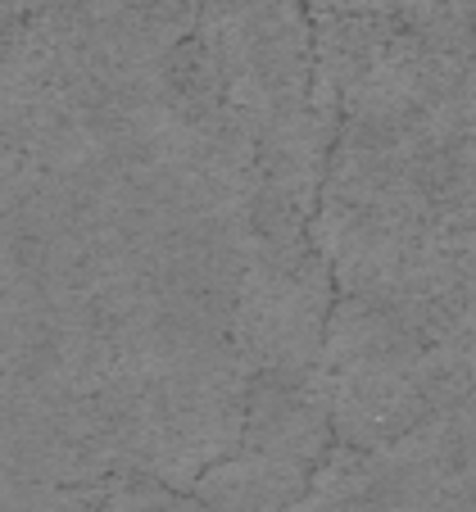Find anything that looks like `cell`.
Here are the masks:
<instances>
[{"mask_svg": "<svg viewBox=\"0 0 476 512\" xmlns=\"http://www.w3.org/2000/svg\"><path fill=\"white\" fill-rule=\"evenodd\" d=\"M336 132L340 114L318 96L259 127L254 136V236H300L313 227Z\"/></svg>", "mask_w": 476, "mask_h": 512, "instance_id": "cell-7", "label": "cell"}, {"mask_svg": "<svg viewBox=\"0 0 476 512\" xmlns=\"http://www.w3.org/2000/svg\"><path fill=\"white\" fill-rule=\"evenodd\" d=\"M96 512H209V508L191 490H173V485L150 481V476L118 472L100 490Z\"/></svg>", "mask_w": 476, "mask_h": 512, "instance_id": "cell-10", "label": "cell"}, {"mask_svg": "<svg viewBox=\"0 0 476 512\" xmlns=\"http://www.w3.org/2000/svg\"><path fill=\"white\" fill-rule=\"evenodd\" d=\"M105 485H28L0 476V512H96Z\"/></svg>", "mask_w": 476, "mask_h": 512, "instance_id": "cell-11", "label": "cell"}, {"mask_svg": "<svg viewBox=\"0 0 476 512\" xmlns=\"http://www.w3.org/2000/svg\"><path fill=\"white\" fill-rule=\"evenodd\" d=\"M336 277L313 232L254 236L232 304V345L250 377H309L318 372Z\"/></svg>", "mask_w": 476, "mask_h": 512, "instance_id": "cell-5", "label": "cell"}, {"mask_svg": "<svg viewBox=\"0 0 476 512\" xmlns=\"http://www.w3.org/2000/svg\"><path fill=\"white\" fill-rule=\"evenodd\" d=\"M195 41L214 64L223 105L254 136L313 96L309 0H204Z\"/></svg>", "mask_w": 476, "mask_h": 512, "instance_id": "cell-6", "label": "cell"}, {"mask_svg": "<svg viewBox=\"0 0 476 512\" xmlns=\"http://www.w3.org/2000/svg\"><path fill=\"white\" fill-rule=\"evenodd\" d=\"M291 512H386L377 499L368 449H354L345 440H336Z\"/></svg>", "mask_w": 476, "mask_h": 512, "instance_id": "cell-8", "label": "cell"}, {"mask_svg": "<svg viewBox=\"0 0 476 512\" xmlns=\"http://www.w3.org/2000/svg\"><path fill=\"white\" fill-rule=\"evenodd\" d=\"M331 431L354 449H381L436 413L431 340L390 309L336 295L318 358Z\"/></svg>", "mask_w": 476, "mask_h": 512, "instance_id": "cell-2", "label": "cell"}, {"mask_svg": "<svg viewBox=\"0 0 476 512\" xmlns=\"http://www.w3.org/2000/svg\"><path fill=\"white\" fill-rule=\"evenodd\" d=\"M250 368L232 340L114 354L100 404L114 426L118 472L195 490L241 440Z\"/></svg>", "mask_w": 476, "mask_h": 512, "instance_id": "cell-1", "label": "cell"}, {"mask_svg": "<svg viewBox=\"0 0 476 512\" xmlns=\"http://www.w3.org/2000/svg\"><path fill=\"white\" fill-rule=\"evenodd\" d=\"M331 445L336 431L318 372L250 377L241 440L191 494L209 512H291Z\"/></svg>", "mask_w": 476, "mask_h": 512, "instance_id": "cell-3", "label": "cell"}, {"mask_svg": "<svg viewBox=\"0 0 476 512\" xmlns=\"http://www.w3.org/2000/svg\"><path fill=\"white\" fill-rule=\"evenodd\" d=\"M0 476L28 485H105L118 476L100 395L37 358H0Z\"/></svg>", "mask_w": 476, "mask_h": 512, "instance_id": "cell-4", "label": "cell"}, {"mask_svg": "<svg viewBox=\"0 0 476 512\" xmlns=\"http://www.w3.org/2000/svg\"><path fill=\"white\" fill-rule=\"evenodd\" d=\"M436 213L449 232H476V136H458L436 150Z\"/></svg>", "mask_w": 476, "mask_h": 512, "instance_id": "cell-9", "label": "cell"}, {"mask_svg": "<svg viewBox=\"0 0 476 512\" xmlns=\"http://www.w3.org/2000/svg\"><path fill=\"white\" fill-rule=\"evenodd\" d=\"M313 14H395L399 0H309Z\"/></svg>", "mask_w": 476, "mask_h": 512, "instance_id": "cell-13", "label": "cell"}, {"mask_svg": "<svg viewBox=\"0 0 476 512\" xmlns=\"http://www.w3.org/2000/svg\"><path fill=\"white\" fill-rule=\"evenodd\" d=\"M454 417L458 426V449H463V485H467V508L476 512V395L454 408H440Z\"/></svg>", "mask_w": 476, "mask_h": 512, "instance_id": "cell-12", "label": "cell"}]
</instances>
